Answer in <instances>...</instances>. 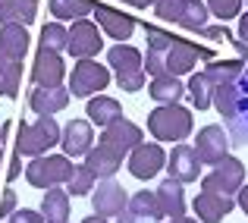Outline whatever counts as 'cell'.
Wrapping results in <instances>:
<instances>
[{"label":"cell","mask_w":248,"mask_h":223,"mask_svg":"<svg viewBox=\"0 0 248 223\" xmlns=\"http://www.w3.org/2000/svg\"><path fill=\"white\" fill-rule=\"evenodd\" d=\"M29 50V32L19 22L0 25V97H16L22 82V57Z\"/></svg>","instance_id":"1"},{"label":"cell","mask_w":248,"mask_h":223,"mask_svg":"<svg viewBox=\"0 0 248 223\" xmlns=\"http://www.w3.org/2000/svg\"><path fill=\"white\" fill-rule=\"evenodd\" d=\"M214 107H217V113L223 116V123H226L230 145L245 148L248 145V95L236 82L217 85V88H214Z\"/></svg>","instance_id":"2"},{"label":"cell","mask_w":248,"mask_h":223,"mask_svg":"<svg viewBox=\"0 0 248 223\" xmlns=\"http://www.w3.org/2000/svg\"><path fill=\"white\" fill-rule=\"evenodd\" d=\"M148 132L157 142H176L179 145L192 132V110H186L182 104H160L148 113Z\"/></svg>","instance_id":"3"},{"label":"cell","mask_w":248,"mask_h":223,"mask_svg":"<svg viewBox=\"0 0 248 223\" xmlns=\"http://www.w3.org/2000/svg\"><path fill=\"white\" fill-rule=\"evenodd\" d=\"M107 63L110 69L116 73V85H120L123 91H129V95H135V91L145 88V57L139 54V50L132 48V44H113V48L107 50Z\"/></svg>","instance_id":"4"},{"label":"cell","mask_w":248,"mask_h":223,"mask_svg":"<svg viewBox=\"0 0 248 223\" xmlns=\"http://www.w3.org/2000/svg\"><path fill=\"white\" fill-rule=\"evenodd\" d=\"M63 129L57 126L54 116H38L35 123H22L16 135V151L25 157H41L54 145H60Z\"/></svg>","instance_id":"5"},{"label":"cell","mask_w":248,"mask_h":223,"mask_svg":"<svg viewBox=\"0 0 248 223\" xmlns=\"http://www.w3.org/2000/svg\"><path fill=\"white\" fill-rule=\"evenodd\" d=\"M73 170H76V163H69L66 154H47V157L41 154L25 167V179L35 189H54V186L69 182Z\"/></svg>","instance_id":"6"},{"label":"cell","mask_w":248,"mask_h":223,"mask_svg":"<svg viewBox=\"0 0 248 223\" xmlns=\"http://www.w3.org/2000/svg\"><path fill=\"white\" fill-rule=\"evenodd\" d=\"M242 186H245V163L239 157H230V154L201 179L204 192H220V195H236Z\"/></svg>","instance_id":"7"},{"label":"cell","mask_w":248,"mask_h":223,"mask_svg":"<svg viewBox=\"0 0 248 223\" xmlns=\"http://www.w3.org/2000/svg\"><path fill=\"white\" fill-rule=\"evenodd\" d=\"M110 85V69L104 63L94 60H79L73 66V76H69V95L73 97H91L101 95V88Z\"/></svg>","instance_id":"8"},{"label":"cell","mask_w":248,"mask_h":223,"mask_svg":"<svg viewBox=\"0 0 248 223\" xmlns=\"http://www.w3.org/2000/svg\"><path fill=\"white\" fill-rule=\"evenodd\" d=\"M167 73L170 76H186V73H192V66L198 60H217L214 57V50L211 48H201V44H192V41H186V38H173V44L167 48Z\"/></svg>","instance_id":"9"},{"label":"cell","mask_w":248,"mask_h":223,"mask_svg":"<svg viewBox=\"0 0 248 223\" xmlns=\"http://www.w3.org/2000/svg\"><path fill=\"white\" fill-rule=\"evenodd\" d=\"M104 48V38H101V25L91 22V19H76L73 29H69V54L79 57V60H91L97 50Z\"/></svg>","instance_id":"10"},{"label":"cell","mask_w":248,"mask_h":223,"mask_svg":"<svg viewBox=\"0 0 248 223\" xmlns=\"http://www.w3.org/2000/svg\"><path fill=\"white\" fill-rule=\"evenodd\" d=\"M91 207H94V214H101V217H120L129 207V195L120 182L97 179V189L91 192Z\"/></svg>","instance_id":"11"},{"label":"cell","mask_w":248,"mask_h":223,"mask_svg":"<svg viewBox=\"0 0 248 223\" xmlns=\"http://www.w3.org/2000/svg\"><path fill=\"white\" fill-rule=\"evenodd\" d=\"M129 173L135 176V179H154V176L160 173V170L167 167V154H164V148L157 145V142H141L139 148L129 154Z\"/></svg>","instance_id":"12"},{"label":"cell","mask_w":248,"mask_h":223,"mask_svg":"<svg viewBox=\"0 0 248 223\" xmlns=\"http://www.w3.org/2000/svg\"><path fill=\"white\" fill-rule=\"evenodd\" d=\"M195 151H198L201 163H211V167H217L220 160H223L226 154H230V135H226L223 126H204L198 132V139H195Z\"/></svg>","instance_id":"13"},{"label":"cell","mask_w":248,"mask_h":223,"mask_svg":"<svg viewBox=\"0 0 248 223\" xmlns=\"http://www.w3.org/2000/svg\"><path fill=\"white\" fill-rule=\"evenodd\" d=\"M63 76H66V63H63L60 54L47 48H38L35 54V66H31V82L38 88H54V85H63Z\"/></svg>","instance_id":"14"},{"label":"cell","mask_w":248,"mask_h":223,"mask_svg":"<svg viewBox=\"0 0 248 223\" xmlns=\"http://www.w3.org/2000/svg\"><path fill=\"white\" fill-rule=\"evenodd\" d=\"M101 145H107V148L120 151L123 157L132 154V151L141 145V126H135L132 120H126V116H123V120L110 123V126L101 132Z\"/></svg>","instance_id":"15"},{"label":"cell","mask_w":248,"mask_h":223,"mask_svg":"<svg viewBox=\"0 0 248 223\" xmlns=\"http://www.w3.org/2000/svg\"><path fill=\"white\" fill-rule=\"evenodd\" d=\"M201 157H198V151H195L192 145H176L173 151H170V157H167V170H170V176L173 179H179V182H195L198 179V173H201Z\"/></svg>","instance_id":"16"},{"label":"cell","mask_w":248,"mask_h":223,"mask_svg":"<svg viewBox=\"0 0 248 223\" xmlns=\"http://www.w3.org/2000/svg\"><path fill=\"white\" fill-rule=\"evenodd\" d=\"M60 145L66 157H82L94 148V129H91V120H69L63 126Z\"/></svg>","instance_id":"17"},{"label":"cell","mask_w":248,"mask_h":223,"mask_svg":"<svg viewBox=\"0 0 248 223\" xmlns=\"http://www.w3.org/2000/svg\"><path fill=\"white\" fill-rule=\"evenodd\" d=\"M195 214H198L201 223H220L226 217V214H232V207H236V201H232V195H220V192H198L192 201Z\"/></svg>","instance_id":"18"},{"label":"cell","mask_w":248,"mask_h":223,"mask_svg":"<svg viewBox=\"0 0 248 223\" xmlns=\"http://www.w3.org/2000/svg\"><path fill=\"white\" fill-rule=\"evenodd\" d=\"M69 88H63V85H54V88H35L29 95V107L35 110L38 116H54L60 113L63 107L69 104Z\"/></svg>","instance_id":"19"},{"label":"cell","mask_w":248,"mask_h":223,"mask_svg":"<svg viewBox=\"0 0 248 223\" xmlns=\"http://www.w3.org/2000/svg\"><path fill=\"white\" fill-rule=\"evenodd\" d=\"M94 19H97V25H101L110 38H116L120 44L126 41V38H132V32H135V19L129 16V13L110 10V6H94Z\"/></svg>","instance_id":"20"},{"label":"cell","mask_w":248,"mask_h":223,"mask_svg":"<svg viewBox=\"0 0 248 223\" xmlns=\"http://www.w3.org/2000/svg\"><path fill=\"white\" fill-rule=\"evenodd\" d=\"M154 195H157V205H160V211H164V217L176 220V217L186 214V192H182V182L179 179L167 176V179L157 186V192H154Z\"/></svg>","instance_id":"21"},{"label":"cell","mask_w":248,"mask_h":223,"mask_svg":"<svg viewBox=\"0 0 248 223\" xmlns=\"http://www.w3.org/2000/svg\"><path fill=\"white\" fill-rule=\"evenodd\" d=\"M85 167H88L97 179H110V176L123 167V154L97 142V148H91L88 154H85Z\"/></svg>","instance_id":"22"},{"label":"cell","mask_w":248,"mask_h":223,"mask_svg":"<svg viewBox=\"0 0 248 223\" xmlns=\"http://www.w3.org/2000/svg\"><path fill=\"white\" fill-rule=\"evenodd\" d=\"M126 211L139 223H160L164 220V211H160V205H157V195L148 192V189H141V192H135L132 198H129Z\"/></svg>","instance_id":"23"},{"label":"cell","mask_w":248,"mask_h":223,"mask_svg":"<svg viewBox=\"0 0 248 223\" xmlns=\"http://www.w3.org/2000/svg\"><path fill=\"white\" fill-rule=\"evenodd\" d=\"M88 120L91 123H97L101 129H107L110 123H116V120H123V107H120V101L116 97H107V95H97V97H91L88 101Z\"/></svg>","instance_id":"24"},{"label":"cell","mask_w":248,"mask_h":223,"mask_svg":"<svg viewBox=\"0 0 248 223\" xmlns=\"http://www.w3.org/2000/svg\"><path fill=\"white\" fill-rule=\"evenodd\" d=\"M41 214L47 223H66L69 220V192L66 189H47L41 198Z\"/></svg>","instance_id":"25"},{"label":"cell","mask_w":248,"mask_h":223,"mask_svg":"<svg viewBox=\"0 0 248 223\" xmlns=\"http://www.w3.org/2000/svg\"><path fill=\"white\" fill-rule=\"evenodd\" d=\"M148 95L154 97L157 104H179L182 95H186V85L179 82V76H157L151 79V85H148Z\"/></svg>","instance_id":"26"},{"label":"cell","mask_w":248,"mask_h":223,"mask_svg":"<svg viewBox=\"0 0 248 223\" xmlns=\"http://www.w3.org/2000/svg\"><path fill=\"white\" fill-rule=\"evenodd\" d=\"M242 69H245V60H211V63H207V69H204V76L211 79V85L217 88V85L239 82Z\"/></svg>","instance_id":"27"},{"label":"cell","mask_w":248,"mask_h":223,"mask_svg":"<svg viewBox=\"0 0 248 223\" xmlns=\"http://www.w3.org/2000/svg\"><path fill=\"white\" fill-rule=\"evenodd\" d=\"M94 0H50V13H54L57 22H63V19H85L88 13H94Z\"/></svg>","instance_id":"28"},{"label":"cell","mask_w":248,"mask_h":223,"mask_svg":"<svg viewBox=\"0 0 248 223\" xmlns=\"http://www.w3.org/2000/svg\"><path fill=\"white\" fill-rule=\"evenodd\" d=\"M186 95L192 97V104L198 110H207L214 104V85H211V79H207L204 73H195L192 79H188V85H186Z\"/></svg>","instance_id":"29"},{"label":"cell","mask_w":248,"mask_h":223,"mask_svg":"<svg viewBox=\"0 0 248 223\" xmlns=\"http://www.w3.org/2000/svg\"><path fill=\"white\" fill-rule=\"evenodd\" d=\"M207 16H211V10H207V3H201V0H186V10H182L179 22L186 32H201L207 25Z\"/></svg>","instance_id":"30"},{"label":"cell","mask_w":248,"mask_h":223,"mask_svg":"<svg viewBox=\"0 0 248 223\" xmlns=\"http://www.w3.org/2000/svg\"><path fill=\"white\" fill-rule=\"evenodd\" d=\"M41 48L54 50V54L66 50V48H69V32L63 29L60 22H47V25L41 29Z\"/></svg>","instance_id":"31"},{"label":"cell","mask_w":248,"mask_h":223,"mask_svg":"<svg viewBox=\"0 0 248 223\" xmlns=\"http://www.w3.org/2000/svg\"><path fill=\"white\" fill-rule=\"evenodd\" d=\"M94 179H97V176L82 163V167L73 170V176H69V182H66V192L69 195H91V192H94Z\"/></svg>","instance_id":"32"},{"label":"cell","mask_w":248,"mask_h":223,"mask_svg":"<svg viewBox=\"0 0 248 223\" xmlns=\"http://www.w3.org/2000/svg\"><path fill=\"white\" fill-rule=\"evenodd\" d=\"M207 10L220 22H226V19H236L242 13V0H207Z\"/></svg>","instance_id":"33"},{"label":"cell","mask_w":248,"mask_h":223,"mask_svg":"<svg viewBox=\"0 0 248 223\" xmlns=\"http://www.w3.org/2000/svg\"><path fill=\"white\" fill-rule=\"evenodd\" d=\"M145 38H148V50H157V54H167V48L173 44V35L157 25H145Z\"/></svg>","instance_id":"34"},{"label":"cell","mask_w":248,"mask_h":223,"mask_svg":"<svg viewBox=\"0 0 248 223\" xmlns=\"http://www.w3.org/2000/svg\"><path fill=\"white\" fill-rule=\"evenodd\" d=\"M38 16V0H13V22L31 25Z\"/></svg>","instance_id":"35"},{"label":"cell","mask_w":248,"mask_h":223,"mask_svg":"<svg viewBox=\"0 0 248 223\" xmlns=\"http://www.w3.org/2000/svg\"><path fill=\"white\" fill-rule=\"evenodd\" d=\"M182 10H186V0H157V3H154V13H157L164 22H179Z\"/></svg>","instance_id":"36"},{"label":"cell","mask_w":248,"mask_h":223,"mask_svg":"<svg viewBox=\"0 0 248 223\" xmlns=\"http://www.w3.org/2000/svg\"><path fill=\"white\" fill-rule=\"evenodd\" d=\"M145 73L148 76H167V57L164 54H157V50H148V57H145Z\"/></svg>","instance_id":"37"},{"label":"cell","mask_w":248,"mask_h":223,"mask_svg":"<svg viewBox=\"0 0 248 223\" xmlns=\"http://www.w3.org/2000/svg\"><path fill=\"white\" fill-rule=\"evenodd\" d=\"M6 220H10V223H47V220H44V214L31 211V207H16Z\"/></svg>","instance_id":"38"},{"label":"cell","mask_w":248,"mask_h":223,"mask_svg":"<svg viewBox=\"0 0 248 223\" xmlns=\"http://www.w3.org/2000/svg\"><path fill=\"white\" fill-rule=\"evenodd\" d=\"M201 35H204V38H214V41H236V38H232L223 25H204V29H201Z\"/></svg>","instance_id":"39"},{"label":"cell","mask_w":248,"mask_h":223,"mask_svg":"<svg viewBox=\"0 0 248 223\" xmlns=\"http://www.w3.org/2000/svg\"><path fill=\"white\" fill-rule=\"evenodd\" d=\"M13 211H16V192H13V189H6L3 198H0V217H10Z\"/></svg>","instance_id":"40"},{"label":"cell","mask_w":248,"mask_h":223,"mask_svg":"<svg viewBox=\"0 0 248 223\" xmlns=\"http://www.w3.org/2000/svg\"><path fill=\"white\" fill-rule=\"evenodd\" d=\"M19 173H22V154H19V151H16V157H13V160H10V170H6V179H19Z\"/></svg>","instance_id":"41"},{"label":"cell","mask_w":248,"mask_h":223,"mask_svg":"<svg viewBox=\"0 0 248 223\" xmlns=\"http://www.w3.org/2000/svg\"><path fill=\"white\" fill-rule=\"evenodd\" d=\"M13 22V0H0V25Z\"/></svg>","instance_id":"42"},{"label":"cell","mask_w":248,"mask_h":223,"mask_svg":"<svg viewBox=\"0 0 248 223\" xmlns=\"http://www.w3.org/2000/svg\"><path fill=\"white\" fill-rule=\"evenodd\" d=\"M239 41L248 44V13H242V19H239Z\"/></svg>","instance_id":"43"},{"label":"cell","mask_w":248,"mask_h":223,"mask_svg":"<svg viewBox=\"0 0 248 223\" xmlns=\"http://www.w3.org/2000/svg\"><path fill=\"white\" fill-rule=\"evenodd\" d=\"M239 207H242V211L248 214V186L239 189Z\"/></svg>","instance_id":"44"},{"label":"cell","mask_w":248,"mask_h":223,"mask_svg":"<svg viewBox=\"0 0 248 223\" xmlns=\"http://www.w3.org/2000/svg\"><path fill=\"white\" fill-rule=\"evenodd\" d=\"M236 85H239V88H242L245 95H248V66L242 69V76H239V82H236Z\"/></svg>","instance_id":"45"},{"label":"cell","mask_w":248,"mask_h":223,"mask_svg":"<svg viewBox=\"0 0 248 223\" xmlns=\"http://www.w3.org/2000/svg\"><path fill=\"white\" fill-rule=\"evenodd\" d=\"M129 3H132V6H139V10H145V6H154L157 0H129Z\"/></svg>","instance_id":"46"},{"label":"cell","mask_w":248,"mask_h":223,"mask_svg":"<svg viewBox=\"0 0 248 223\" xmlns=\"http://www.w3.org/2000/svg\"><path fill=\"white\" fill-rule=\"evenodd\" d=\"M116 223H139V220H135V217H132V214H129V211H126V214H120V217H116Z\"/></svg>","instance_id":"47"},{"label":"cell","mask_w":248,"mask_h":223,"mask_svg":"<svg viewBox=\"0 0 248 223\" xmlns=\"http://www.w3.org/2000/svg\"><path fill=\"white\" fill-rule=\"evenodd\" d=\"M82 223H107V217H101V214H94V217H85Z\"/></svg>","instance_id":"48"},{"label":"cell","mask_w":248,"mask_h":223,"mask_svg":"<svg viewBox=\"0 0 248 223\" xmlns=\"http://www.w3.org/2000/svg\"><path fill=\"white\" fill-rule=\"evenodd\" d=\"M170 223H201V220H195V217H186V214H182V217H176V220H170Z\"/></svg>","instance_id":"49"},{"label":"cell","mask_w":248,"mask_h":223,"mask_svg":"<svg viewBox=\"0 0 248 223\" xmlns=\"http://www.w3.org/2000/svg\"><path fill=\"white\" fill-rule=\"evenodd\" d=\"M123 3H129V0H123Z\"/></svg>","instance_id":"50"},{"label":"cell","mask_w":248,"mask_h":223,"mask_svg":"<svg viewBox=\"0 0 248 223\" xmlns=\"http://www.w3.org/2000/svg\"><path fill=\"white\" fill-rule=\"evenodd\" d=\"M0 148H3V142H0Z\"/></svg>","instance_id":"51"}]
</instances>
